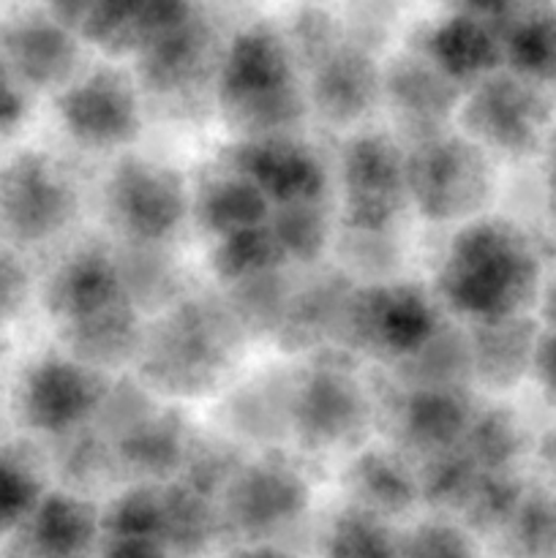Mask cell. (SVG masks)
<instances>
[{"instance_id":"obj_1","label":"cell","mask_w":556,"mask_h":558,"mask_svg":"<svg viewBox=\"0 0 556 558\" xmlns=\"http://www.w3.org/2000/svg\"><path fill=\"white\" fill-rule=\"evenodd\" d=\"M458 259H463V305L478 314H512L537 281V265L527 243L505 229L472 232Z\"/></svg>"},{"instance_id":"obj_2","label":"cell","mask_w":556,"mask_h":558,"mask_svg":"<svg viewBox=\"0 0 556 558\" xmlns=\"http://www.w3.org/2000/svg\"><path fill=\"white\" fill-rule=\"evenodd\" d=\"M0 58L27 80L52 82L74 63V41L55 16L20 14L0 25Z\"/></svg>"},{"instance_id":"obj_3","label":"cell","mask_w":556,"mask_h":558,"mask_svg":"<svg viewBox=\"0 0 556 558\" xmlns=\"http://www.w3.org/2000/svg\"><path fill=\"white\" fill-rule=\"evenodd\" d=\"M483 118L494 142L510 150H527L548 123V104L529 82H494L483 93Z\"/></svg>"},{"instance_id":"obj_4","label":"cell","mask_w":556,"mask_h":558,"mask_svg":"<svg viewBox=\"0 0 556 558\" xmlns=\"http://www.w3.org/2000/svg\"><path fill=\"white\" fill-rule=\"evenodd\" d=\"M507 58L523 80L556 82V11L551 5H534L512 22Z\"/></svg>"},{"instance_id":"obj_5","label":"cell","mask_w":556,"mask_h":558,"mask_svg":"<svg viewBox=\"0 0 556 558\" xmlns=\"http://www.w3.org/2000/svg\"><path fill=\"white\" fill-rule=\"evenodd\" d=\"M431 49H434L436 60L447 71H456V74L463 76L491 69L499 58V47L491 38V33L485 31L483 22L472 20L467 14L452 16L445 25L436 27L434 38H431Z\"/></svg>"},{"instance_id":"obj_6","label":"cell","mask_w":556,"mask_h":558,"mask_svg":"<svg viewBox=\"0 0 556 558\" xmlns=\"http://www.w3.org/2000/svg\"><path fill=\"white\" fill-rule=\"evenodd\" d=\"M537 376L545 392L556 401V330L537 341Z\"/></svg>"},{"instance_id":"obj_7","label":"cell","mask_w":556,"mask_h":558,"mask_svg":"<svg viewBox=\"0 0 556 558\" xmlns=\"http://www.w3.org/2000/svg\"><path fill=\"white\" fill-rule=\"evenodd\" d=\"M461 5V14L472 16V20H499L516 11L518 0H458Z\"/></svg>"},{"instance_id":"obj_8","label":"cell","mask_w":556,"mask_h":558,"mask_svg":"<svg viewBox=\"0 0 556 558\" xmlns=\"http://www.w3.org/2000/svg\"><path fill=\"white\" fill-rule=\"evenodd\" d=\"M16 107L14 93H11L9 76H5V60L0 58V114H9Z\"/></svg>"},{"instance_id":"obj_9","label":"cell","mask_w":556,"mask_h":558,"mask_svg":"<svg viewBox=\"0 0 556 558\" xmlns=\"http://www.w3.org/2000/svg\"><path fill=\"white\" fill-rule=\"evenodd\" d=\"M548 316H551V322H554V327H556V287H554V292H551V298H548Z\"/></svg>"},{"instance_id":"obj_10","label":"cell","mask_w":556,"mask_h":558,"mask_svg":"<svg viewBox=\"0 0 556 558\" xmlns=\"http://www.w3.org/2000/svg\"><path fill=\"white\" fill-rule=\"evenodd\" d=\"M551 191H554V202H556V167L551 169Z\"/></svg>"}]
</instances>
